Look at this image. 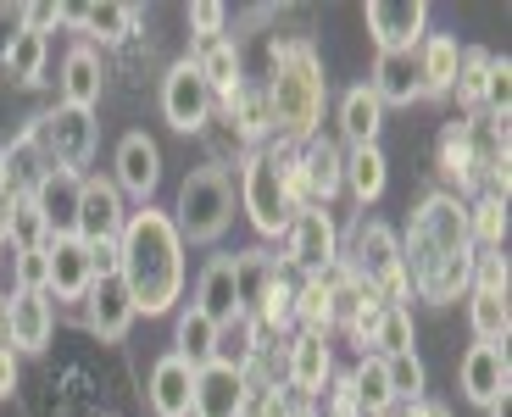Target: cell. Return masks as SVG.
I'll return each instance as SVG.
<instances>
[{
    "label": "cell",
    "instance_id": "obj_1",
    "mask_svg": "<svg viewBox=\"0 0 512 417\" xmlns=\"http://www.w3.org/2000/svg\"><path fill=\"white\" fill-rule=\"evenodd\" d=\"M474 240H468V201L451 190H429L418 201L407 223V240H401V267H407V284L423 301H457L468 295V278H474Z\"/></svg>",
    "mask_w": 512,
    "mask_h": 417
},
{
    "label": "cell",
    "instance_id": "obj_2",
    "mask_svg": "<svg viewBox=\"0 0 512 417\" xmlns=\"http://www.w3.org/2000/svg\"><path fill=\"white\" fill-rule=\"evenodd\" d=\"M117 278L134 295V312H145V317H162L179 306L184 240H179V228H173V217L156 212V206L128 217L123 234H117Z\"/></svg>",
    "mask_w": 512,
    "mask_h": 417
},
{
    "label": "cell",
    "instance_id": "obj_3",
    "mask_svg": "<svg viewBox=\"0 0 512 417\" xmlns=\"http://www.w3.org/2000/svg\"><path fill=\"white\" fill-rule=\"evenodd\" d=\"M262 101H268V134L279 145H307V139H318L329 78H323V56L312 51V39H279L273 45Z\"/></svg>",
    "mask_w": 512,
    "mask_h": 417
},
{
    "label": "cell",
    "instance_id": "obj_4",
    "mask_svg": "<svg viewBox=\"0 0 512 417\" xmlns=\"http://www.w3.org/2000/svg\"><path fill=\"white\" fill-rule=\"evenodd\" d=\"M340 262H346L384 306H407L412 284H407V267H401V234L390 223H379V217H357L351 234H346Z\"/></svg>",
    "mask_w": 512,
    "mask_h": 417
},
{
    "label": "cell",
    "instance_id": "obj_5",
    "mask_svg": "<svg viewBox=\"0 0 512 417\" xmlns=\"http://www.w3.org/2000/svg\"><path fill=\"white\" fill-rule=\"evenodd\" d=\"M284 162H290V145H262V151H251V162H245V178H240V201H245V217H251L256 234H268V240H279L284 228L295 223V195H290V178H284Z\"/></svg>",
    "mask_w": 512,
    "mask_h": 417
},
{
    "label": "cell",
    "instance_id": "obj_6",
    "mask_svg": "<svg viewBox=\"0 0 512 417\" xmlns=\"http://www.w3.org/2000/svg\"><path fill=\"white\" fill-rule=\"evenodd\" d=\"M229 217H234V184H229V173H223V167H195V173L184 178L179 217H173L179 240H190V245L223 240Z\"/></svg>",
    "mask_w": 512,
    "mask_h": 417
},
{
    "label": "cell",
    "instance_id": "obj_7",
    "mask_svg": "<svg viewBox=\"0 0 512 417\" xmlns=\"http://www.w3.org/2000/svg\"><path fill=\"white\" fill-rule=\"evenodd\" d=\"M295 206H329L334 195L346 190V151L334 139H307V145H290V162H284Z\"/></svg>",
    "mask_w": 512,
    "mask_h": 417
},
{
    "label": "cell",
    "instance_id": "obj_8",
    "mask_svg": "<svg viewBox=\"0 0 512 417\" xmlns=\"http://www.w3.org/2000/svg\"><path fill=\"white\" fill-rule=\"evenodd\" d=\"M34 139H39L45 167H67V173H78V167L95 156V112L56 106V112H45L34 123Z\"/></svg>",
    "mask_w": 512,
    "mask_h": 417
},
{
    "label": "cell",
    "instance_id": "obj_9",
    "mask_svg": "<svg viewBox=\"0 0 512 417\" xmlns=\"http://www.w3.org/2000/svg\"><path fill=\"white\" fill-rule=\"evenodd\" d=\"M284 245H290L284 267H290V273H301V278L329 273V267L340 262V228H334V217L323 212V206L295 212V223L284 228Z\"/></svg>",
    "mask_w": 512,
    "mask_h": 417
},
{
    "label": "cell",
    "instance_id": "obj_10",
    "mask_svg": "<svg viewBox=\"0 0 512 417\" xmlns=\"http://www.w3.org/2000/svg\"><path fill=\"white\" fill-rule=\"evenodd\" d=\"M362 23H368L379 51H418L429 34V6L423 0H368Z\"/></svg>",
    "mask_w": 512,
    "mask_h": 417
},
{
    "label": "cell",
    "instance_id": "obj_11",
    "mask_svg": "<svg viewBox=\"0 0 512 417\" xmlns=\"http://www.w3.org/2000/svg\"><path fill=\"white\" fill-rule=\"evenodd\" d=\"M162 117L179 128V134H195V128H206V117H212V89H206V78L195 73L190 56L167 67V78H162Z\"/></svg>",
    "mask_w": 512,
    "mask_h": 417
},
{
    "label": "cell",
    "instance_id": "obj_12",
    "mask_svg": "<svg viewBox=\"0 0 512 417\" xmlns=\"http://www.w3.org/2000/svg\"><path fill=\"white\" fill-rule=\"evenodd\" d=\"M56 334V301L45 290H12V301H6V345H12L17 356H34L45 351Z\"/></svg>",
    "mask_w": 512,
    "mask_h": 417
},
{
    "label": "cell",
    "instance_id": "obj_13",
    "mask_svg": "<svg viewBox=\"0 0 512 417\" xmlns=\"http://www.w3.org/2000/svg\"><path fill=\"white\" fill-rule=\"evenodd\" d=\"M128 223L123 212V190H117L112 178H84V190H78V240L84 245H101V240H117Z\"/></svg>",
    "mask_w": 512,
    "mask_h": 417
},
{
    "label": "cell",
    "instance_id": "obj_14",
    "mask_svg": "<svg viewBox=\"0 0 512 417\" xmlns=\"http://www.w3.org/2000/svg\"><path fill=\"white\" fill-rule=\"evenodd\" d=\"M45 262H51V284H45L51 301H84V295H90L95 262H90V245L78 240V234L45 240Z\"/></svg>",
    "mask_w": 512,
    "mask_h": 417
},
{
    "label": "cell",
    "instance_id": "obj_15",
    "mask_svg": "<svg viewBox=\"0 0 512 417\" xmlns=\"http://www.w3.org/2000/svg\"><path fill=\"white\" fill-rule=\"evenodd\" d=\"M284 384H290L301 401H318V395L334 384L329 340H318V334H295L290 351H284Z\"/></svg>",
    "mask_w": 512,
    "mask_h": 417
},
{
    "label": "cell",
    "instance_id": "obj_16",
    "mask_svg": "<svg viewBox=\"0 0 512 417\" xmlns=\"http://www.w3.org/2000/svg\"><path fill=\"white\" fill-rule=\"evenodd\" d=\"M251 406V379L234 373V367L212 362L195 373V412L190 417H245Z\"/></svg>",
    "mask_w": 512,
    "mask_h": 417
},
{
    "label": "cell",
    "instance_id": "obj_17",
    "mask_svg": "<svg viewBox=\"0 0 512 417\" xmlns=\"http://www.w3.org/2000/svg\"><path fill=\"white\" fill-rule=\"evenodd\" d=\"M78 190H84V178L67 173V167H45V178L34 184V212L45 217V228H51V240H62V234H73L78 228Z\"/></svg>",
    "mask_w": 512,
    "mask_h": 417
},
{
    "label": "cell",
    "instance_id": "obj_18",
    "mask_svg": "<svg viewBox=\"0 0 512 417\" xmlns=\"http://www.w3.org/2000/svg\"><path fill=\"white\" fill-rule=\"evenodd\" d=\"M112 184L123 195H134V201H151V190L162 184V151H156V139H145V134L117 139V178Z\"/></svg>",
    "mask_w": 512,
    "mask_h": 417
},
{
    "label": "cell",
    "instance_id": "obj_19",
    "mask_svg": "<svg viewBox=\"0 0 512 417\" xmlns=\"http://www.w3.org/2000/svg\"><path fill=\"white\" fill-rule=\"evenodd\" d=\"M84 317H90V329L101 334V340H123L128 334V323H134V295H128V284L117 273H106V278H95L90 284V295H84Z\"/></svg>",
    "mask_w": 512,
    "mask_h": 417
},
{
    "label": "cell",
    "instance_id": "obj_20",
    "mask_svg": "<svg viewBox=\"0 0 512 417\" xmlns=\"http://www.w3.org/2000/svg\"><path fill=\"white\" fill-rule=\"evenodd\" d=\"M512 384V367H507V345H474V351L462 356V395L474 406H490L501 401V395Z\"/></svg>",
    "mask_w": 512,
    "mask_h": 417
},
{
    "label": "cell",
    "instance_id": "obj_21",
    "mask_svg": "<svg viewBox=\"0 0 512 417\" xmlns=\"http://www.w3.org/2000/svg\"><path fill=\"white\" fill-rule=\"evenodd\" d=\"M368 89L379 95V106H412L423 101V78H418V51H379Z\"/></svg>",
    "mask_w": 512,
    "mask_h": 417
},
{
    "label": "cell",
    "instance_id": "obj_22",
    "mask_svg": "<svg viewBox=\"0 0 512 417\" xmlns=\"http://www.w3.org/2000/svg\"><path fill=\"white\" fill-rule=\"evenodd\" d=\"M151 412L156 417H190L195 412V367L179 356H162L151 367Z\"/></svg>",
    "mask_w": 512,
    "mask_h": 417
},
{
    "label": "cell",
    "instance_id": "obj_23",
    "mask_svg": "<svg viewBox=\"0 0 512 417\" xmlns=\"http://www.w3.org/2000/svg\"><path fill=\"white\" fill-rule=\"evenodd\" d=\"M195 312H206L212 323H229L240 312V278H234V256H218V262L201 267V284H195Z\"/></svg>",
    "mask_w": 512,
    "mask_h": 417
},
{
    "label": "cell",
    "instance_id": "obj_24",
    "mask_svg": "<svg viewBox=\"0 0 512 417\" xmlns=\"http://www.w3.org/2000/svg\"><path fill=\"white\" fill-rule=\"evenodd\" d=\"M39 178H45V156H39V139H34V128H28V134H17L12 145L0 151V195H6V201L34 195Z\"/></svg>",
    "mask_w": 512,
    "mask_h": 417
},
{
    "label": "cell",
    "instance_id": "obj_25",
    "mask_svg": "<svg viewBox=\"0 0 512 417\" xmlns=\"http://www.w3.org/2000/svg\"><path fill=\"white\" fill-rule=\"evenodd\" d=\"M379 128H384L379 95H373L368 84L346 89V95H340V134H346L351 151H362V145H379Z\"/></svg>",
    "mask_w": 512,
    "mask_h": 417
},
{
    "label": "cell",
    "instance_id": "obj_26",
    "mask_svg": "<svg viewBox=\"0 0 512 417\" xmlns=\"http://www.w3.org/2000/svg\"><path fill=\"white\" fill-rule=\"evenodd\" d=\"M190 62H195V73L206 78L212 101L240 89V45H234V39H195V56H190Z\"/></svg>",
    "mask_w": 512,
    "mask_h": 417
},
{
    "label": "cell",
    "instance_id": "obj_27",
    "mask_svg": "<svg viewBox=\"0 0 512 417\" xmlns=\"http://www.w3.org/2000/svg\"><path fill=\"white\" fill-rule=\"evenodd\" d=\"M457 62H462L457 34H423V45H418L423 95H451V84H457Z\"/></svg>",
    "mask_w": 512,
    "mask_h": 417
},
{
    "label": "cell",
    "instance_id": "obj_28",
    "mask_svg": "<svg viewBox=\"0 0 512 417\" xmlns=\"http://www.w3.org/2000/svg\"><path fill=\"white\" fill-rule=\"evenodd\" d=\"M101 56L90 51V45H78L73 56L62 62V106H78V112H95V101H101Z\"/></svg>",
    "mask_w": 512,
    "mask_h": 417
},
{
    "label": "cell",
    "instance_id": "obj_29",
    "mask_svg": "<svg viewBox=\"0 0 512 417\" xmlns=\"http://www.w3.org/2000/svg\"><path fill=\"white\" fill-rule=\"evenodd\" d=\"M173 356H179L184 367H195V373H201V367H212L218 362V323H212V317L206 312H179V334H173Z\"/></svg>",
    "mask_w": 512,
    "mask_h": 417
},
{
    "label": "cell",
    "instance_id": "obj_30",
    "mask_svg": "<svg viewBox=\"0 0 512 417\" xmlns=\"http://www.w3.org/2000/svg\"><path fill=\"white\" fill-rule=\"evenodd\" d=\"M468 323H474L479 345H507V334H512L507 290H479V284H468Z\"/></svg>",
    "mask_w": 512,
    "mask_h": 417
},
{
    "label": "cell",
    "instance_id": "obj_31",
    "mask_svg": "<svg viewBox=\"0 0 512 417\" xmlns=\"http://www.w3.org/2000/svg\"><path fill=\"white\" fill-rule=\"evenodd\" d=\"M346 379H351V395H357L362 417H379V412H390V406H396V395H390V379H384V356L362 351V362L351 367Z\"/></svg>",
    "mask_w": 512,
    "mask_h": 417
},
{
    "label": "cell",
    "instance_id": "obj_32",
    "mask_svg": "<svg viewBox=\"0 0 512 417\" xmlns=\"http://www.w3.org/2000/svg\"><path fill=\"white\" fill-rule=\"evenodd\" d=\"M384 184H390V162H384L379 145H362V151H351V156H346V190L357 195L362 206L379 201Z\"/></svg>",
    "mask_w": 512,
    "mask_h": 417
},
{
    "label": "cell",
    "instance_id": "obj_33",
    "mask_svg": "<svg viewBox=\"0 0 512 417\" xmlns=\"http://www.w3.org/2000/svg\"><path fill=\"white\" fill-rule=\"evenodd\" d=\"M295 323H301V334H318V340H329L334 306H329V284H323V273L295 278Z\"/></svg>",
    "mask_w": 512,
    "mask_h": 417
},
{
    "label": "cell",
    "instance_id": "obj_34",
    "mask_svg": "<svg viewBox=\"0 0 512 417\" xmlns=\"http://www.w3.org/2000/svg\"><path fill=\"white\" fill-rule=\"evenodd\" d=\"M435 167L451 178V184H457L451 195H462V190H474V184H479V173H474V151H468V134H462V123H446V128H440Z\"/></svg>",
    "mask_w": 512,
    "mask_h": 417
},
{
    "label": "cell",
    "instance_id": "obj_35",
    "mask_svg": "<svg viewBox=\"0 0 512 417\" xmlns=\"http://www.w3.org/2000/svg\"><path fill=\"white\" fill-rule=\"evenodd\" d=\"M256 317L251 312H234L229 323H223L218 329V362L223 367H234V373H251L256 367V351H262V345H256Z\"/></svg>",
    "mask_w": 512,
    "mask_h": 417
},
{
    "label": "cell",
    "instance_id": "obj_36",
    "mask_svg": "<svg viewBox=\"0 0 512 417\" xmlns=\"http://www.w3.org/2000/svg\"><path fill=\"white\" fill-rule=\"evenodd\" d=\"M468 240H474V251H501V240H507V195L485 190L468 206Z\"/></svg>",
    "mask_w": 512,
    "mask_h": 417
},
{
    "label": "cell",
    "instance_id": "obj_37",
    "mask_svg": "<svg viewBox=\"0 0 512 417\" xmlns=\"http://www.w3.org/2000/svg\"><path fill=\"white\" fill-rule=\"evenodd\" d=\"M0 240L12 245V251H39V245L51 240V228H45V217L34 212V201H28V195L6 201V228H0Z\"/></svg>",
    "mask_w": 512,
    "mask_h": 417
},
{
    "label": "cell",
    "instance_id": "obj_38",
    "mask_svg": "<svg viewBox=\"0 0 512 417\" xmlns=\"http://www.w3.org/2000/svg\"><path fill=\"white\" fill-rule=\"evenodd\" d=\"M67 17H73V23H84L95 39H106V45L128 39V34H134V23H140V12H134V6H67Z\"/></svg>",
    "mask_w": 512,
    "mask_h": 417
},
{
    "label": "cell",
    "instance_id": "obj_39",
    "mask_svg": "<svg viewBox=\"0 0 512 417\" xmlns=\"http://www.w3.org/2000/svg\"><path fill=\"white\" fill-rule=\"evenodd\" d=\"M251 317H256V329H273V334L295 323V273L290 267H284V273L273 278V290L251 306Z\"/></svg>",
    "mask_w": 512,
    "mask_h": 417
},
{
    "label": "cell",
    "instance_id": "obj_40",
    "mask_svg": "<svg viewBox=\"0 0 512 417\" xmlns=\"http://www.w3.org/2000/svg\"><path fill=\"white\" fill-rule=\"evenodd\" d=\"M45 56H51L45 34H28V28H23V34L12 39V51H6V62H0V67H6V73H12L23 89H34L39 73H45Z\"/></svg>",
    "mask_w": 512,
    "mask_h": 417
},
{
    "label": "cell",
    "instance_id": "obj_41",
    "mask_svg": "<svg viewBox=\"0 0 512 417\" xmlns=\"http://www.w3.org/2000/svg\"><path fill=\"white\" fill-rule=\"evenodd\" d=\"M223 106H229V123L240 128L245 139H268V101H262V89H234V95H223Z\"/></svg>",
    "mask_w": 512,
    "mask_h": 417
},
{
    "label": "cell",
    "instance_id": "obj_42",
    "mask_svg": "<svg viewBox=\"0 0 512 417\" xmlns=\"http://www.w3.org/2000/svg\"><path fill=\"white\" fill-rule=\"evenodd\" d=\"M490 62H496V56H490V51H462V62H457V84H451V95H457L462 106H479V112H485V84H490Z\"/></svg>",
    "mask_w": 512,
    "mask_h": 417
},
{
    "label": "cell",
    "instance_id": "obj_43",
    "mask_svg": "<svg viewBox=\"0 0 512 417\" xmlns=\"http://www.w3.org/2000/svg\"><path fill=\"white\" fill-rule=\"evenodd\" d=\"M368 351H373V356H401V351H412V312H407V306H384V317H379V329H373Z\"/></svg>",
    "mask_w": 512,
    "mask_h": 417
},
{
    "label": "cell",
    "instance_id": "obj_44",
    "mask_svg": "<svg viewBox=\"0 0 512 417\" xmlns=\"http://www.w3.org/2000/svg\"><path fill=\"white\" fill-rule=\"evenodd\" d=\"M384 379H390V395H396L401 406L423 401V362H418L412 351H401V356H384Z\"/></svg>",
    "mask_w": 512,
    "mask_h": 417
},
{
    "label": "cell",
    "instance_id": "obj_45",
    "mask_svg": "<svg viewBox=\"0 0 512 417\" xmlns=\"http://www.w3.org/2000/svg\"><path fill=\"white\" fill-rule=\"evenodd\" d=\"M507 106H512V62L496 56V62H490V84H485V117L507 123Z\"/></svg>",
    "mask_w": 512,
    "mask_h": 417
},
{
    "label": "cell",
    "instance_id": "obj_46",
    "mask_svg": "<svg viewBox=\"0 0 512 417\" xmlns=\"http://www.w3.org/2000/svg\"><path fill=\"white\" fill-rule=\"evenodd\" d=\"M12 278H17V290H45V284H51L45 245H39V251H12Z\"/></svg>",
    "mask_w": 512,
    "mask_h": 417
},
{
    "label": "cell",
    "instance_id": "obj_47",
    "mask_svg": "<svg viewBox=\"0 0 512 417\" xmlns=\"http://www.w3.org/2000/svg\"><path fill=\"white\" fill-rule=\"evenodd\" d=\"M67 23V6H51V0H39V6H23V28L28 34H45V28Z\"/></svg>",
    "mask_w": 512,
    "mask_h": 417
},
{
    "label": "cell",
    "instance_id": "obj_48",
    "mask_svg": "<svg viewBox=\"0 0 512 417\" xmlns=\"http://www.w3.org/2000/svg\"><path fill=\"white\" fill-rule=\"evenodd\" d=\"M190 23L201 28V39H223V6L201 0V6H190Z\"/></svg>",
    "mask_w": 512,
    "mask_h": 417
},
{
    "label": "cell",
    "instance_id": "obj_49",
    "mask_svg": "<svg viewBox=\"0 0 512 417\" xmlns=\"http://www.w3.org/2000/svg\"><path fill=\"white\" fill-rule=\"evenodd\" d=\"M17 34H23V6H6V0H0V62H6Z\"/></svg>",
    "mask_w": 512,
    "mask_h": 417
},
{
    "label": "cell",
    "instance_id": "obj_50",
    "mask_svg": "<svg viewBox=\"0 0 512 417\" xmlns=\"http://www.w3.org/2000/svg\"><path fill=\"white\" fill-rule=\"evenodd\" d=\"M90 262H95V278L117 273V240H101V245H90Z\"/></svg>",
    "mask_w": 512,
    "mask_h": 417
},
{
    "label": "cell",
    "instance_id": "obj_51",
    "mask_svg": "<svg viewBox=\"0 0 512 417\" xmlns=\"http://www.w3.org/2000/svg\"><path fill=\"white\" fill-rule=\"evenodd\" d=\"M17 390V351L12 345H0V401Z\"/></svg>",
    "mask_w": 512,
    "mask_h": 417
},
{
    "label": "cell",
    "instance_id": "obj_52",
    "mask_svg": "<svg viewBox=\"0 0 512 417\" xmlns=\"http://www.w3.org/2000/svg\"><path fill=\"white\" fill-rule=\"evenodd\" d=\"M401 417H451V406H440V401H412V406H401Z\"/></svg>",
    "mask_w": 512,
    "mask_h": 417
},
{
    "label": "cell",
    "instance_id": "obj_53",
    "mask_svg": "<svg viewBox=\"0 0 512 417\" xmlns=\"http://www.w3.org/2000/svg\"><path fill=\"white\" fill-rule=\"evenodd\" d=\"M507 406H512V395H501V401H490V406H485V412H490V417H512Z\"/></svg>",
    "mask_w": 512,
    "mask_h": 417
},
{
    "label": "cell",
    "instance_id": "obj_54",
    "mask_svg": "<svg viewBox=\"0 0 512 417\" xmlns=\"http://www.w3.org/2000/svg\"><path fill=\"white\" fill-rule=\"evenodd\" d=\"M0 345H6V301H0Z\"/></svg>",
    "mask_w": 512,
    "mask_h": 417
},
{
    "label": "cell",
    "instance_id": "obj_55",
    "mask_svg": "<svg viewBox=\"0 0 512 417\" xmlns=\"http://www.w3.org/2000/svg\"><path fill=\"white\" fill-rule=\"evenodd\" d=\"M0 256H6V240H0Z\"/></svg>",
    "mask_w": 512,
    "mask_h": 417
}]
</instances>
